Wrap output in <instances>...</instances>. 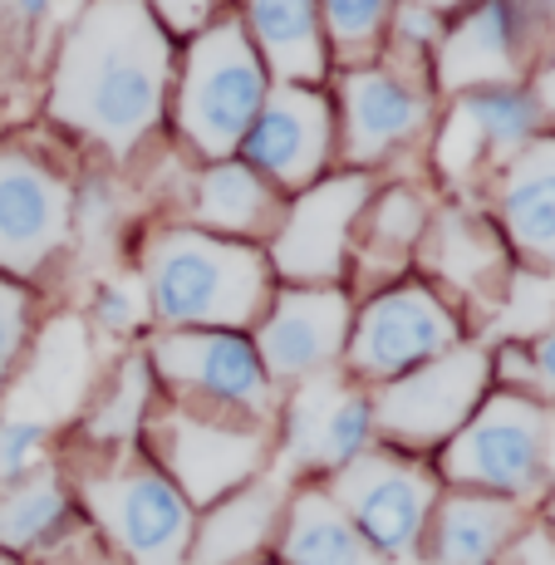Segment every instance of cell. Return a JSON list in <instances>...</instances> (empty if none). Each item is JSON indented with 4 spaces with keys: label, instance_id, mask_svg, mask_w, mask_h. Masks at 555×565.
Masks as SVG:
<instances>
[{
    "label": "cell",
    "instance_id": "31",
    "mask_svg": "<svg viewBox=\"0 0 555 565\" xmlns=\"http://www.w3.org/2000/svg\"><path fill=\"white\" fill-rule=\"evenodd\" d=\"M45 433H50V423H40V418H15V413L0 418V482H20V477L35 472Z\"/></svg>",
    "mask_w": 555,
    "mask_h": 565
},
{
    "label": "cell",
    "instance_id": "40",
    "mask_svg": "<svg viewBox=\"0 0 555 565\" xmlns=\"http://www.w3.org/2000/svg\"><path fill=\"white\" fill-rule=\"evenodd\" d=\"M531 94H536V104H541V114L555 124V64H546V70L536 74V84H531Z\"/></svg>",
    "mask_w": 555,
    "mask_h": 565
},
{
    "label": "cell",
    "instance_id": "43",
    "mask_svg": "<svg viewBox=\"0 0 555 565\" xmlns=\"http://www.w3.org/2000/svg\"><path fill=\"white\" fill-rule=\"evenodd\" d=\"M546 521H551V526H555V492L546 497Z\"/></svg>",
    "mask_w": 555,
    "mask_h": 565
},
{
    "label": "cell",
    "instance_id": "21",
    "mask_svg": "<svg viewBox=\"0 0 555 565\" xmlns=\"http://www.w3.org/2000/svg\"><path fill=\"white\" fill-rule=\"evenodd\" d=\"M280 556L286 565H394L359 536L354 521L320 487L290 497L286 521H280Z\"/></svg>",
    "mask_w": 555,
    "mask_h": 565
},
{
    "label": "cell",
    "instance_id": "27",
    "mask_svg": "<svg viewBox=\"0 0 555 565\" xmlns=\"http://www.w3.org/2000/svg\"><path fill=\"white\" fill-rule=\"evenodd\" d=\"M457 108H462V114L472 118V128L482 134L487 158H502V162L516 158L531 138H541V124H546V114H541L536 94H531L526 84H511V89H472L457 99Z\"/></svg>",
    "mask_w": 555,
    "mask_h": 565
},
{
    "label": "cell",
    "instance_id": "36",
    "mask_svg": "<svg viewBox=\"0 0 555 565\" xmlns=\"http://www.w3.org/2000/svg\"><path fill=\"white\" fill-rule=\"evenodd\" d=\"M497 565H555V526H551V521L521 526Z\"/></svg>",
    "mask_w": 555,
    "mask_h": 565
},
{
    "label": "cell",
    "instance_id": "11",
    "mask_svg": "<svg viewBox=\"0 0 555 565\" xmlns=\"http://www.w3.org/2000/svg\"><path fill=\"white\" fill-rule=\"evenodd\" d=\"M452 344H457L452 310L423 286H394L364 306L350 344H344V360L364 379H398L408 369L448 354Z\"/></svg>",
    "mask_w": 555,
    "mask_h": 565
},
{
    "label": "cell",
    "instance_id": "6",
    "mask_svg": "<svg viewBox=\"0 0 555 565\" xmlns=\"http://www.w3.org/2000/svg\"><path fill=\"white\" fill-rule=\"evenodd\" d=\"M555 64V0H482L442 45V89H511Z\"/></svg>",
    "mask_w": 555,
    "mask_h": 565
},
{
    "label": "cell",
    "instance_id": "8",
    "mask_svg": "<svg viewBox=\"0 0 555 565\" xmlns=\"http://www.w3.org/2000/svg\"><path fill=\"white\" fill-rule=\"evenodd\" d=\"M94 526L124 565H188L192 556V507L162 467H128V472L94 477L84 487Z\"/></svg>",
    "mask_w": 555,
    "mask_h": 565
},
{
    "label": "cell",
    "instance_id": "33",
    "mask_svg": "<svg viewBox=\"0 0 555 565\" xmlns=\"http://www.w3.org/2000/svg\"><path fill=\"white\" fill-rule=\"evenodd\" d=\"M143 315H148V290L143 286H134V280H114V286H104L99 320L108 324V330H134Z\"/></svg>",
    "mask_w": 555,
    "mask_h": 565
},
{
    "label": "cell",
    "instance_id": "29",
    "mask_svg": "<svg viewBox=\"0 0 555 565\" xmlns=\"http://www.w3.org/2000/svg\"><path fill=\"white\" fill-rule=\"evenodd\" d=\"M423 222H428L423 202L408 188H394L388 198H378L374 216L364 222V252L374 256V266H398V256L418 242Z\"/></svg>",
    "mask_w": 555,
    "mask_h": 565
},
{
    "label": "cell",
    "instance_id": "39",
    "mask_svg": "<svg viewBox=\"0 0 555 565\" xmlns=\"http://www.w3.org/2000/svg\"><path fill=\"white\" fill-rule=\"evenodd\" d=\"M398 35H408V40H438V10H428V6H398Z\"/></svg>",
    "mask_w": 555,
    "mask_h": 565
},
{
    "label": "cell",
    "instance_id": "7",
    "mask_svg": "<svg viewBox=\"0 0 555 565\" xmlns=\"http://www.w3.org/2000/svg\"><path fill=\"white\" fill-rule=\"evenodd\" d=\"M330 497L378 556L408 561L418 556L428 516L438 507V477L413 458L369 448L330 477Z\"/></svg>",
    "mask_w": 555,
    "mask_h": 565
},
{
    "label": "cell",
    "instance_id": "25",
    "mask_svg": "<svg viewBox=\"0 0 555 565\" xmlns=\"http://www.w3.org/2000/svg\"><path fill=\"white\" fill-rule=\"evenodd\" d=\"M198 222L212 232L256 236L276 222V192L256 178V168L242 162H216L198 178Z\"/></svg>",
    "mask_w": 555,
    "mask_h": 565
},
{
    "label": "cell",
    "instance_id": "23",
    "mask_svg": "<svg viewBox=\"0 0 555 565\" xmlns=\"http://www.w3.org/2000/svg\"><path fill=\"white\" fill-rule=\"evenodd\" d=\"M252 30L266 50L270 70L290 84L324 74V40H320V0H246Z\"/></svg>",
    "mask_w": 555,
    "mask_h": 565
},
{
    "label": "cell",
    "instance_id": "38",
    "mask_svg": "<svg viewBox=\"0 0 555 565\" xmlns=\"http://www.w3.org/2000/svg\"><path fill=\"white\" fill-rule=\"evenodd\" d=\"M152 10H158V15L168 20L172 30H202L212 0H152Z\"/></svg>",
    "mask_w": 555,
    "mask_h": 565
},
{
    "label": "cell",
    "instance_id": "34",
    "mask_svg": "<svg viewBox=\"0 0 555 565\" xmlns=\"http://www.w3.org/2000/svg\"><path fill=\"white\" fill-rule=\"evenodd\" d=\"M45 565H124L108 551L99 531H79V536H54L45 546Z\"/></svg>",
    "mask_w": 555,
    "mask_h": 565
},
{
    "label": "cell",
    "instance_id": "30",
    "mask_svg": "<svg viewBox=\"0 0 555 565\" xmlns=\"http://www.w3.org/2000/svg\"><path fill=\"white\" fill-rule=\"evenodd\" d=\"M143 408H148V364L128 360L124 374H118V384L108 388L104 408L94 413L89 433L94 438H124V433H134L138 423H143Z\"/></svg>",
    "mask_w": 555,
    "mask_h": 565
},
{
    "label": "cell",
    "instance_id": "12",
    "mask_svg": "<svg viewBox=\"0 0 555 565\" xmlns=\"http://www.w3.org/2000/svg\"><path fill=\"white\" fill-rule=\"evenodd\" d=\"M252 344L270 379L305 384L314 374H330L334 360L344 354V344H350V300L330 286L286 290L270 306Z\"/></svg>",
    "mask_w": 555,
    "mask_h": 565
},
{
    "label": "cell",
    "instance_id": "13",
    "mask_svg": "<svg viewBox=\"0 0 555 565\" xmlns=\"http://www.w3.org/2000/svg\"><path fill=\"white\" fill-rule=\"evenodd\" d=\"M70 236V188L30 153L0 148V270H35Z\"/></svg>",
    "mask_w": 555,
    "mask_h": 565
},
{
    "label": "cell",
    "instance_id": "24",
    "mask_svg": "<svg viewBox=\"0 0 555 565\" xmlns=\"http://www.w3.org/2000/svg\"><path fill=\"white\" fill-rule=\"evenodd\" d=\"M89 388V350H84V334L74 320H60L40 344V364L35 379L20 388V408L15 418H60L79 404V394Z\"/></svg>",
    "mask_w": 555,
    "mask_h": 565
},
{
    "label": "cell",
    "instance_id": "16",
    "mask_svg": "<svg viewBox=\"0 0 555 565\" xmlns=\"http://www.w3.org/2000/svg\"><path fill=\"white\" fill-rule=\"evenodd\" d=\"M330 153V108L320 94L300 89V84H280L266 104H260L252 134H246V158L280 188H305L320 172Z\"/></svg>",
    "mask_w": 555,
    "mask_h": 565
},
{
    "label": "cell",
    "instance_id": "42",
    "mask_svg": "<svg viewBox=\"0 0 555 565\" xmlns=\"http://www.w3.org/2000/svg\"><path fill=\"white\" fill-rule=\"evenodd\" d=\"M413 6H428V10H438V15H442V10H452V6H467V0H413Z\"/></svg>",
    "mask_w": 555,
    "mask_h": 565
},
{
    "label": "cell",
    "instance_id": "18",
    "mask_svg": "<svg viewBox=\"0 0 555 565\" xmlns=\"http://www.w3.org/2000/svg\"><path fill=\"white\" fill-rule=\"evenodd\" d=\"M502 232L536 270H555V134H541L506 162Z\"/></svg>",
    "mask_w": 555,
    "mask_h": 565
},
{
    "label": "cell",
    "instance_id": "17",
    "mask_svg": "<svg viewBox=\"0 0 555 565\" xmlns=\"http://www.w3.org/2000/svg\"><path fill=\"white\" fill-rule=\"evenodd\" d=\"M521 526H526V507L487 492H452L433 507L423 546L433 565H497Z\"/></svg>",
    "mask_w": 555,
    "mask_h": 565
},
{
    "label": "cell",
    "instance_id": "32",
    "mask_svg": "<svg viewBox=\"0 0 555 565\" xmlns=\"http://www.w3.org/2000/svg\"><path fill=\"white\" fill-rule=\"evenodd\" d=\"M388 15V0H324V25L340 40V50H369Z\"/></svg>",
    "mask_w": 555,
    "mask_h": 565
},
{
    "label": "cell",
    "instance_id": "14",
    "mask_svg": "<svg viewBox=\"0 0 555 565\" xmlns=\"http://www.w3.org/2000/svg\"><path fill=\"white\" fill-rule=\"evenodd\" d=\"M374 413L354 384L334 374H314L296 388L286 408V458L300 472H340L359 452H369Z\"/></svg>",
    "mask_w": 555,
    "mask_h": 565
},
{
    "label": "cell",
    "instance_id": "35",
    "mask_svg": "<svg viewBox=\"0 0 555 565\" xmlns=\"http://www.w3.org/2000/svg\"><path fill=\"white\" fill-rule=\"evenodd\" d=\"M20 344H25V296L0 280V384H6L10 364H15Z\"/></svg>",
    "mask_w": 555,
    "mask_h": 565
},
{
    "label": "cell",
    "instance_id": "5",
    "mask_svg": "<svg viewBox=\"0 0 555 565\" xmlns=\"http://www.w3.org/2000/svg\"><path fill=\"white\" fill-rule=\"evenodd\" d=\"M487 384H492V354L477 344H452L448 354L388 379L369 398L374 433L398 448H438L482 408Z\"/></svg>",
    "mask_w": 555,
    "mask_h": 565
},
{
    "label": "cell",
    "instance_id": "1",
    "mask_svg": "<svg viewBox=\"0 0 555 565\" xmlns=\"http://www.w3.org/2000/svg\"><path fill=\"white\" fill-rule=\"evenodd\" d=\"M168 35L143 0H94L54 64V118L94 143L128 153L162 114Z\"/></svg>",
    "mask_w": 555,
    "mask_h": 565
},
{
    "label": "cell",
    "instance_id": "26",
    "mask_svg": "<svg viewBox=\"0 0 555 565\" xmlns=\"http://www.w3.org/2000/svg\"><path fill=\"white\" fill-rule=\"evenodd\" d=\"M64 516H70V497H64L60 477L50 472H30L20 482H10L0 492V551L20 556V551H45L60 536Z\"/></svg>",
    "mask_w": 555,
    "mask_h": 565
},
{
    "label": "cell",
    "instance_id": "4",
    "mask_svg": "<svg viewBox=\"0 0 555 565\" xmlns=\"http://www.w3.org/2000/svg\"><path fill=\"white\" fill-rule=\"evenodd\" d=\"M260 104H266V74L236 20L202 30V40L188 54L182 74L178 124L188 143L206 158H226L246 134H252Z\"/></svg>",
    "mask_w": 555,
    "mask_h": 565
},
{
    "label": "cell",
    "instance_id": "19",
    "mask_svg": "<svg viewBox=\"0 0 555 565\" xmlns=\"http://www.w3.org/2000/svg\"><path fill=\"white\" fill-rule=\"evenodd\" d=\"M286 521V497L276 482H246L242 492L206 507V521L192 531L188 565H246Z\"/></svg>",
    "mask_w": 555,
    "mask_h": 565
},
{
    "label": "cell",
    "instance_id": "20",
    "mask_svg": "<svg viewBox=\"0 0 555 565\" xmlns=\"http://www.w3.org/2000/svg\"><path fill=\"white\" fill-rule=\"evenodd\" d=\"M423 104L418 94H408L398 79L378 70H359L344 79V138H350V158L374 162L388 148H398L404 138L418 134Z\"/></svg>",
    "mask_w": 555,
    "mask_h": 565
},
{
    "label": "cell",
    "instance_id": "9",
    "mask_svg": "<svg viewBox=\"0 0 555 565\" xmlns=\"http://www.w3.org/2000/svg\"><path fill=\"white\" fill-rule=\"evenodd\" d=\"M158 467L188 497V507H216L222 497L242 492L266 467V438L242 423L202 418V413H162L148 423Z\"/></svg>",
    "mask_w": 555,
    "mask_h": 565
},
{
    "label": "cell",
    "instance_id": "44",
    "mask_svg": "<svg viewBox=\"0 0 555 565\" xmlns=\"http://www.w3.org/2000/svg\"><path fill=\"white\" fill-rule=\"evenodd\" d=\"M0 565H15V561H6V556H0Z\"/></svg>",
    "mask_w": 555,
    "mask_h": 565
},
{
    "label": "cell",
    "instance_id": "28",
    "mask_svg": "<svg viewBox=\"0 0 555 565\" xmlns=\"http://www.w3.org/2000/svg\"><path fill=\"white\" fill-rule=\"evenodd\" d=\"M497 330L506 334V344L536 340V334L555 330V270H516L506 280V310L497 320Z\"/></svg>",
    "mask_w": 555,
    "mask_h": 565
},
{
    "label": "cell",
    "instance_id": "10",
    "mask_svg": "<svg viewBox=\"0 0 555 565\" xmlns=\"http://www.w3.org/2000/svg\"><path fill=\"white\" fill-rule=\"evenodd\" d=\"M152 369L178 394H198L216 408L266 418L276 398V379L266 374L256 344L236 330H178L152 344Z\"/></svg>",
    "mask_w": 555,
    "mask_h": 565
},
{
    "label": "cell",
    "instance_id": "37",
    "mask_svg": "<svg viewBox=\"0 0 555 565\" xmlns=\"http://www.w3.org/2000/svg\"><path fill=\"white\" fill-rule=\"evenodd\" d=\"M526 354H531V398L555 408V330L536 334Z\"/></svg>",
    "mask_w": 555,
    "mask_h": 565
},
{
    "label": "cell",
    "instance_id": "41",
    "mask_svg": "<svg viewBox=\"0 0 555 565\" xmlns=\"http://www.w3.org/2000/svg\"><path fill=\"white\" fill-rule=\"evenodd\" d=\"M10 6H15V10H20V15L40 20V15H50V6H54V0H10Z\"/></svg>",
    "mask_w": 555,
    "mask_h": 565
},
{
    "label": "cell",
    "instance_id": "2",
    "mask_svg": "<svg viewBox=\"0 0 555 565\" xmlns=\"http://www.w3.org/2000/svg\"><path fill=\"white\" fill-rule=\"evenodd\" d=\"M143 290L168 324L236 330L266 306V266L252 246L216 242L206 232H162L148 252Z\"/></svg>",
    "mask_w": 555,
    "mask_h": 565
},
{
    "label": "cell",
    "instance_id": "15",
    "mask_svg": "<svg viewBox=\"0 0 555 565\" xmlns=\"http://www.w3.org/2000/svg\"><path fill=\"white\" fill-rule=\"evenodd\" d=\"M369 202V178H330L320 188H310L296 202L290 222L280 226L276 246V270L286 280H300V286H320V280H334L344 266V246H350L354 216L364 212Z\"/></svg>",
    "mask_w": 555,
    "mask_h": 565
},
{
    "label": "cell",
    "instance_id": "3",
    "mask_svg": "<svg viewBox=\"0 0 555 565\" xmlns=\"http://www.w3.org/2000/svg\"><path fill=\"white\" fill-rule=\"evenodd\" d=\"M442 472L462 492L526 507L555 492V408L531 394H497L448 438Z\"/></svg>",
    "mask_w": 555,
    "mask_h": 565
},
{
    "label": "cell",
    "instance_id": "22",
    "mask_svg": "<svg viewBox=\"0 0 555 565\" xmlns=\"http://www.w3.org/2000/svg\"><path fill=\"white\" fill-rule=\"evenodd\" d=\"M423 260H428V270L442 280V286L462 290V296H487V286L502 276L506 252L482 216L448 212L433 222Z\"/></svg>",
    "mask_w": 555,
    "mask_h": 565
}]
</instances>
